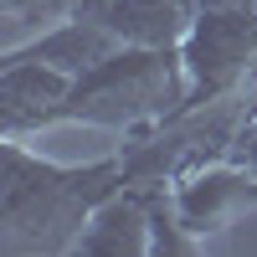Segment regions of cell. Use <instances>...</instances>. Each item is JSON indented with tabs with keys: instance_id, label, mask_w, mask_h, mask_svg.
<instances>
[{
	"instance_id": "6da1fadb",
	"label": "cell",
	"mask_w": 257,
	"mask_h": 257,
	"mask_svg": "<svg viewBox=\"0 0 257 257\" xmlns=\"http://www.w3.org/2000/svg\"><path fill=\"white\" fill-rule=\"evenodd\" d=\"M0 252H72L88 216L128 185V160L108 155L93 165H52L21 139L0 149Z\"/></svg>"
},
{
	"instance_id": "7a4b0ae2",
	"label": "cell",
	"mask_w": 257,
	"mask_h": 257,
	"mask_svg": "<svg viewBox=\"0 0 257 257\" xmlns=\"http://www.w3.org/2000/svg\"><path fill=\"white\" fill-rule=\"evenodd\" d=\"M185 108V67L180 47H113L88 67L62 98L57 123H103V128H144L165 123Z\"/></svg>"
},
{
	"instance_id": "3957f363",
	"label": "cell",
	"mask_w": 257,
	"mask_h": 257,
	"mask_svg": "<svg viewBox=\"0 0 257 257\" xmlns=\"http://www.w3.org/2000/svg\"><path fill=\"white\" fill-rule=\"evenodd\" d=\"M252 62H257V0H201L180 41V67H185L180 113L221 103L247 77Z\"/></svg>"
},
{
	"instance_id": "277c9868",
	"label": "cell",
	"mask_w": 257,
	"mask_h": 257,
	"mask_svg": "<svg viewBox=\"0 0 257 257\" xmlns=\"http://www.w3.org/2000/svg\"><path fill=\"white\" fill-rule=\"evenodd\" d=\"M72 252L77 257H149L155 252V180L113 190L88 216Z\"/></svg>"
},
{
	"instance_id": "5b68a950",
	"label": "cell",
	"mask_w": 257,
	"mask_h": 257,
	"mask_svg": "<svg viewBox=\"0 0 257 257\" xmlns=\"http://www.w3.org/2000/svg\"><path fill=\"white\" fill-rule=\"evenodd\" d=\"M72 82L77 77L47 67L36 57H6V67H0V128H6V139H26L31 128L57 123V108L72 93Z\"/></svg>"
},
{
	"instance_id": "8992f818",
	"label": "cell",
	"mask_w": 257,
	"mask_h": 257,
	"mask_svg": "<svg viewBox=\"0 0 257 257\" xmlns=\"http://www.w3.org/2000/svg\"><path fill=\"white\" fill-rule=\"evenodd\" d=\"M201 0H82V16L108 26L123 47H180Z\"/></svg>"
},
{
	"instance_id": "52a82bcc",
	"label": "cell",
	"mask_w": 257,
	"mask_h": 257,
	"mask_svg": "<svg viewBox=\"0 0 257 257\" xmlns=\"http://www.w3.org/2000/svg\"><path fill=\"white\" fill-rule=\"evenodd\" d=\"M0 16H6V26H11V36H6V47H11L21 21H62L72 11L62 6V0H0Z\"/></svg>"
},
{
	"instance_id": "ba28073f",
	"label": "cell",
	"mask_w": 257,
	"mask_h": 257,
	"mask_svg": "<svg viewBox=\"0 0 257 257\" xmlns=\"http://www.w3.org/2000/svg\"><path fill=\"white\" fill-rule=\"evenodd\" d=\"M231 160H237V165H247V170H257V108L247 113V123H242L237 144H231Z\"/></svg>"
},
{
	"instance_id": "9c48e42d",
	"label": "cell",
	"mask_w": 257,
	"mask_h": 257,
	"mask_svg": "<svg viewBox=\"0 0 257 257\" xmlns=\"http://www.w3.org/2000/svg\"><path fill=\"white\" fill-rule=\"evenodd\" d=\"M62 6H67V11H77V6H82V0H62Z\"/></svg>"
}]
</instances>
